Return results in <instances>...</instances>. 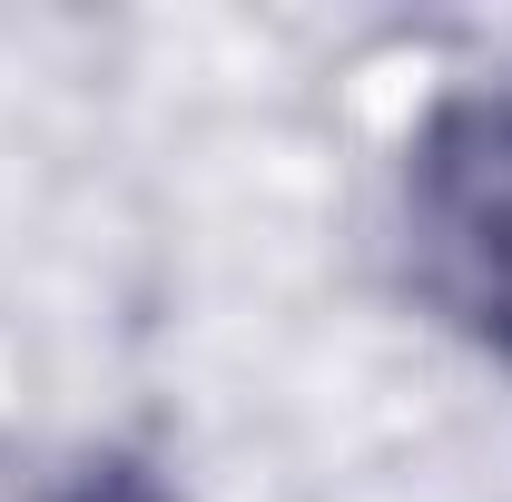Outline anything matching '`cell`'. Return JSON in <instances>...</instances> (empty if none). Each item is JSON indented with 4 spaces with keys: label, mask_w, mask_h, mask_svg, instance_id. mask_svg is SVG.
Instances as JSON below:
<instances>
[{
    "label": "cell",
    "mask_w": 512,
    "mask_h": 502,
    "mask_svg": "<svg viewBox=\"0 0 512 502\" xmlns=\"http://www.w3.org/2000/svg\"><path fill=\"white\" fill-rule=\"evenodd\" d=\"M60 502H178L158 473H138V463H99V473H79Z\"/></svg>",
    "instance_id": "obj_2"
},
{
    "label": "cell",
    "mask_w": 512,
    "mask_h": 502,
    "mask_svg": "<svg viewBox=\"0 0 512 502\" xmlns=\"http://www.w3.org/2000/svg\"><path fill=\"white\" fill-rule=\"evenodd\" d=\"M404 247L424 306L512 365V79L424 109L404 148Z\"/></svg>",
    "instance_id": "obj_1"
}]
</instances>
